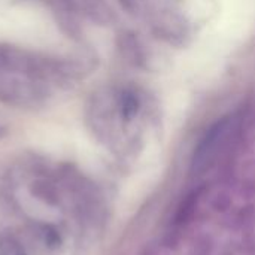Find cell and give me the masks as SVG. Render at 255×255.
<instances>
[{
  "mask_svg": "<svg viewBox=\"0 0 255 255\" xmlns=\"http://www.w3.org/2000/svg\"><path fill=\"white\" fill-rule=\"evenodd\" d=\"M45 96L43 81L27 73L0 70V100L7 105H31Z\"/></svg>",
  "mask_w": 255,
  "mask_h": 255,
  "instance_id": "6da1fadb",
  "label": "cell"
},
{
  "mask_svg": "<svg viewBox=\"0 0 255 255\" xmlns=\"http://www.w3.org/2000/svg\"><path fill=\"white\" fill-rule=\"evenodd\" d=\"M1 253H3V255H27L25 254V251H24V248H22L19 244L13 242L12 239L6 241V242L3 244Z\"/></svg>",
  "mask_w": 255,
  "mask_h": 255,
  "instance_id": "277c9868",
  "label": "cell"
},
{
  "mask_svg": "<svg viewBox=\"0 0 255 255\" xmlns=\"http://www.w3.org/2000/svg\"><path fill=\"white\" fill-rule=\"evenodd\" d=\"M42 236H43V242L49 250H57L61 245V236L58 233L57 229L51 227V226H45L42 230Z\"/></svg>",
  "mask_w": 255,
  "mask_h": 255,
  "instance_id": "3957f363",
  "label": "cell"
},
{
  "mask_svg": "<svg viewBox=\"0 0 255 255\" xmlns=\"http://www.w3.org/2000/svg\"><path fill=\"white\" fill-rule=\"evenodd\" d=\"M31 193L37 199H40V200H43V202H46L49 205L57 203V193H55L54 187L51 184H48V182H43V181L33 182L31 184Z\"/></svg>",
  "mask_w": 255,
  "mask_h": 255,
  "instance_id": "7a4b0ae2",
  "label": "cell"
},
{
  "mask_svg": "<svg viewBox=\"0 0 255 255\" xmlns=\"http://www.w3.org/2000/svg\"><path fill=\"white\" fill-rule=\"evenodd\" d=\"M0 131H1V130H0Z\"/></svg>",
  "mask_w": 255,
  "mask_h": 255,
  "instance_id": "5b68a950",
  "label": "cell"
}]
</instances>
